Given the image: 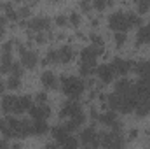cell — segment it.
I'll use <instances>...</instances> for the list:
<instances>
[{
  "instance_id": "cell-37",
  "label": "cell",
  "mask_w": 150,
  "mask_h": 149,
  "mask_svg": "<svg viewBox=\"0 0 150 149\" xmlns=\"http://www.w3.org/2000/svg\"><path fill=\"white\" fill-rule=\"evenodd\" d=\"M16 2H23V0H16Z\"/></svg>"
},
{
  "instance_id": "cell-1",
  "label": "cell",
  "mask_w": 150,
  "mask_h": 149,
  "mask_svg": "<svg viewBox=\"0 0 150 149\" xmlns=\"http://www.w3.org/2000/svg\"><path fill=\"white\" fill-rule=\"evenodd\" d=\"M61 82H63V91L70 98H79L84 93V82H82V79H77V77H61Z\"/></svg>"
},
{
  "instance_id": "cell-23",
  "label": "cell",
  "mask_w": 150,
  "mask_h": 149,
  "mask_svg": "<svg viewBox=\"0 0 150 149\" xmlns=\"http://www.w3.org/2000/svg\"><path fill=\"white\" fill-rule=\"evenodd\" d=\"M45 60H47V63H56V62H59V53L58 51H49Z\"/></svg>"
},
{
  "instance_id": "cell-10",
  "label": "cell",
  "mask_w": 150,
  "mask_h": 149,
  "mask_svg": "<svg viewBox=\"0 0 150 149\" xmlns=\"http://www.w3.org/2000/svg\"><path fill=\"white\" fill-rule=\"evenodd\" d=\"M49 18H33L32 21H30V28L32 30H35V32H40V30H45V28H49Z\"/></svg>"
},
{
  "instance_id": "cell-14",
  "label": "cell",
  "mask_w": 150,
  "mask_h": 149,
  "mask_svg": "<svg viewBox=\"0 0 150 149\" xmlns=\"http://www.w3.org/2000/svg\"><path fill=\"white\" fill-rule=\"evenodd\" d=\"M45 132H47V123H45L44 119H35L33 125H32V133L42 135V133H45Z\"/></svg>"
},
{
  "instance_id": "cell-19",
  "label": "cell",
  "mask_w": 150,
  "mask_h": 149,
  "mask_svg": "<svg viewBox=\"0 0 150 149\" xmlns=\"http://www.w3.org/2000/svg\"><path fill=\"white\" fill-rule=\"evenodd\" d=\"M136 72L142 75V77H149L150 75V62H142V63H138Z\"/></svg>"
},
{
  "instance_id": "cell-35",
  "label": "cell",
  "mask_w": 150,
  "mask_h": 149,
  "mask_svg": "<svg viewBox=\"0 0 150 149\" xmlns=\"http://www.w3.org/2000/svg\"><path fill=\"white\" fill-rule=\"evenodd\" d=\"M5 35V30H4V27H0V39Z\"/></svg>"
},
{
  "instance_id": "cell-3",
  "label": "cell",
  "mask_w": 150,
  "mask_h": 149,
  "mask_svg": "<svg viewBox=\"0 0 150 149\" xmlns=\"http://www.w3.org/2000/svg\"><path fill=\"white\" fill-rule=\"evenodd\" d=\"M101 146H105V148H122L124 142L120 140V137L117 133H108L107 137L101 139Z\"/></svg>"
},
{
  "instance_id": "cell-18",
  "label": "cell",
  "mask_w": 150,
  "mask_h": 149,
  "mask_svg": "<svg viewBox=\"0 0 150 149\" xmlns=\"http://www.w3.org/2000/svg\"><path fill=\"white\" fill-rule=\"evenodd\" d=\"M143 42H150V25L145 28H140L138 32V44H143Z\"/></svg>"
},
{
  "instance_id": "cell-26",
  "label": "cell",
  "mask_w": 150,
  "mask_h": 149,
  "mask_svg": "<svg viewBox=\"0 0 150 149\" xmlns=\"http://www.w3.org/2000/svg\"><path fill=\"white\" fill-rule=\"evenodd\" d=\"M68 21H70V23H72V25H74V27H79V25H80V16H79V14H72V16H70V19H68Z\"/></svg>"
},
{
  "instance_id": "cell-9",
  "label": "cell",
  "mask_w": 150,
  "mask_h": 149,
  "mask_svg": "<svg viewBox=\"0 0 150 149\" xmlns=\"http://www.w3.org/2000/svg\"><path fill=\"white\" fill-rule=\"evenodd\" d=\"M82 142L84 144H91V146H100V142L96 140V133H94V128H86L82 132Z\"/></svg>"
},
{
  "instance_id": "cell-38",
  "label": "cell",
  "mask_w": 150,
  "mask_h": 149,
  "mask_svg": "<svg viewBox=\"0 0 150 149\" xmlns=\"http://www.w3.org/2000/svg\"><path fill=\"white\" fill-rule=\"evenodd\" d=\"M49 2H56V0H49Z\"/></svg>"
},
{
  "instance_id": "cell-15",
  "label": "cell",
  "mask_w": 150,
  "mask_h": 149,
  "mask_svg": "<svg viewBox=\"0 0 150 149\" xmlns=\"http://www.w3.org/2000/svg\"><path fill=\"white\" fill-rule=\"evenodd\" d=\"M42 82H44V86H47V88H56V86H58L56 77H54L52 72H44V74H42Z\"/></svg>"
},
{
  "instance_id": "cell-13",
  "label": "cell",
  "mask_w": 150,
  "mask_h": 149,
  "mask_svg": "<svg viewBox=\"0 0 150 149\" xmlns=\"http://www.w3.org/2000/svg\"><path fill=\"white\" fill-rule=\"evenodd\" d=\"M52 135H54V139L61 144L67 137H70V132L67 130V126H56V128H52Z\"/></svg>"
},
{
  "instance_id": "cell-22",
  "label": "cell",
  "mask_w": 150,
  "mask_h": 149,
  "mask_svg": "<svg viewBox=\"0 0 150 149\" xmlns=\"http://www.w3.org/2000/svg\"><path fill=\"white\" fill-rule=\"evenodd\" d=\"M9 72H11L12 75H18V77H21V74H23V69H21V65H19V63H14V62H12V65H11Z\"/></svg>"
},
{
  "instance_id": "cell-27",
  "label": "cell",
  "mask_w": 150,
  "mask_h": 149,
  "mask_svg": "<svg viewBox=\"0 0 150 149\" xmlns=\"http://www.w3.org/2000/svg\"><path fill=\"white\" fill-rule=\"evenodd\" d=\"M105 7H107V2H105V0H94V9L103 11Z\"/></svg>"
},
{
  "instance_id": "cell-36",
  "label": "cell",
  "mask_w": 150,
  "mask_h": 149,
  "mask_svg": "<svg viewBox=\"0 0 150 149\" xmlns=\"http://www.w3.org/2000/svg\"><path fill=\"white\" fill-rule=\"evenodd\" d=\"M7 146V142H0V148H5Z\"/></svg>"
},
{
  "instance_id": "cell-33",
  "label": "cell",
  "mask_w": 150,
  "mask_h": 149,
  "mask_svg": "<svg viewBox=\"0 0 150 149\" xmlns=\"http://www.w3.org/2000/svg\"><path fill=\"white\" fill-rule=\"evenodd\" d=\"M7 23V16H0V27H5Z\"/></svg>"
},
{
  "instance_id": "cell-21",
  "label": "cell",
  "mask_w": 150,
  "mask_h": 149,
  "mask_svg": "<svg viewBox=\"0 0 150 149\" xmlns=\"http://www.w3.org/2000/svg\"><path fill=\"white\" fill-rule=\"evenodd\" d=\"M19 84H21V81H19L18 75H11L9 81H7V88H9V90H18Z\"/></svg>"
},
{
  "instance_id": "cell-30",
  "label": "cell",
  "mask_w": 150,
  "mask_h": 149,
  "mask_svg": "<svg viewBox=\"0 0 150 149\" xmlns=\"http://www.w3.org/2000/svg\"><path fill=\"white\" fill-rule=\"evenodd\" d=\"M80 7H82V11H84V12H89V11H91V9H89L87 0H82V2H80Z\"/></svg>"
},
{
  "instance_id": "cell-7",
  "label": "cell",
  "mask_w": 150,
  "mask_h": 149,
  "mask_svg": "<svg viewBox=\"0 0 150 149\" xmlns=\"http://www.w3.org/2000/svg\"><path fill=\"white\" fill-rule=\"evenodd\" d=\"M30 114H32V117L33 119H45L49 114H51V111H49V107L47 105H35V107H32L30 109Z\"/></svg>"
},
{
  "instance_id": "cell-11",
  "label": "cell",
  "mask_w": 150,
  "mask_h": 149,
  "mask_svg": "<svg viewBox=\"0 0 150 149\" xmlns=\"http://www.w3.org/2000/svg\"><path fill=\"white\" fill-rule=\"evenodd\" d=\"M32 107V98L30 97H21V98H16V104H14V112H25L26 109Z\"/></svg>"
},
{
  "instance_id": "cell-29",
  "label": "cell",
  "mask_w": 150,
  "mask_h": 149,
  "mask_svg": "<svg viewBox=\"0 0 150 149\" xmlns=\"http://www.w3.org/2000/svg\"><path fill=\"white\" fill-rule=\"evenodd\" d=\"M19 16H21V18H28V16H30V9H28V7L19 9Z\"/></svg>"
},
{
  "instance_id": "cell-32",
  "label": "cell",
  "mask_w": 150,
  "mask_h": 149,
  "mask_svg": "<svg viewBox=\"0 0 150 149\" xmlns=\"http://www.w3.org/2000/svg\"><path fill=\"white\" fill-rule=\"evenodd\" d=\"M35 40H37L38 44H42V42H45V39H44V34H38V35H37V39H35Z\"/></svg>"
},
{
  "instance_id": "cell-31",
  "label": "cell",
  "mask_w": 150,
  "mask_h": 149,
  "mask_svg": "<svg viewBox=\"0 0 150 149\" xmlns=\"http://www.w3.org/2000/svg\"><path fill=\"white\" fill-rule=\"evenodd\" d=\"M11 47H12V42H7V44H4L2 51H4V53H7V54H11Z\"/></svg>"
},
{
  "instance_id": "cell-24",
  "label": "cell",
  "mask_w": 150,
  "mask_h": 149,
  "mask_svg": "<svg viewBox=\"0 0 150 149\" xmlns=\"http://www.w3.org/2000/svg\"><path fill=\"white\" fill-rule=\"evenodd\" d=\"M77 144H79V142L75 140L74 137H67V139L61 142V146H65V148H77Z\"/></svg>"
},
{
  "instance_id": "cell-17",
  "label": "cell",
  "mask_w": 150,
  "mask_h": 149,
  "mask_svg": "<svg viewBox=\"0 0 150 149\" xmlns=\"http://www.w3.org/2000/svg\"><path fill=\"white\" fill-rule=\"evenodd\" d=\"M14 104H16V97H5V98L2 100V109L5 112L14 111Z\"/></svg>"
},
{
  "instance_id": "cell-28",
  "label": "cell",
  "mask_w": 150,
  "mask_h": 149,
  "mask_svg": "<svg viewBox=\"0 0 150 149\" xmlns=\"http://www.w3.org/2000/svg\"><path fill=\"white\" fill-rule=\"evenodd\" d=\"M67 23H68V19H67L65 16H58V18H56V25H58V27H65Z\"/></svg>"
},
{
  "instance_id": "cell-4",
  "label": "cell",
  "mask_w": 150,
  "mask_h": 149,
  "mask_svg": "<svg viewBox=\"0 0 150 149\" xmlns=\"http://www.w3.org/2000/svg\"><path fill=\"white\" fill-rule=\"evenodd\" d=\"M131 62H126V60H120V58H115L112 63L113 70H115V74H120V75H126L129 72V69H131Z\"/></svg>"
},
{
  "instance_id": "cell-2",
  "label": "cell",
  "mask_w": 150,
  "mask_h": 149,
  "mask_svg": "<svg viewBox=\"0 0 150 149\" xmlns=\"http://www.w3.org/2000/svg\"><path fill=\"white\" fill-rule=\"evenodd\" d=\"M108 23H110V28L115 30V32H124V30L129 28V27H127V16L122 14V12H115V14H112L110 19H108Z\"/></svg>"
},
{
  "instance_id": "cell-34",
  "label": "cell",
  "mask_w": 150,
  "mask_h": 149,
  "mask_svg": "<svg viewBox=\"0 0 150 149\" xmlns=\"http://www.w3.org/2000/svg\"><path fill=\"white\" fill-rule=\"evenodd\" d=\"M37 100L38 102H45V93H40V95L37 97Z\"/></svg>"
},
{
  "instance_id": "cell-6",
  "label": "cell",
  "mask_w": 150,
  "mask_h": 149,
  "mask_svg": "<svg viewBox=\"0 0 150 149\" xmlns=\"http://www.w3.org/2000/svg\"><path fill=\"white\" fill-rule=\"evenodd\" d=\"M37 62H38V58L33 51H25V53L21 54V65H25V67H28V69H33V67L37 65Z\"/></svg>"
},
{
  "instance_id": "cell-5",
  "label": "cell",
  "mask_w": 150,
  "mask_h": 149,
  "mask_svg": "<svg viewBox=\"0 0 150 149\" xmlns=\"http://www.w3.org/2000/svg\"><path fill=\"white\" fill-rule=\"evenodd\" d=\"M98 75L103 82H110L115 75V70H113L112 65H100L98 67Z\"/></svg>"
},
{
  "instance_id": "cell-8",
  "label": "cell",
  "mask_w": 150,
  "mask_h": 149,
  "mask_svg": "<svg viewBox=\"0 0 150 149\" xmlns=\"http://www.w3.org/2000/svg\"><path fill=\"white\" fill-rule=\"evenodd\" d=\"M77 112H80V105H79V102L75 98H72V100H68L65 104V107L61 111V116H75Z\"/></svg>"
},
{
  "instance_id": "cell-20",
  "label": "cell",
  "mask_w": 150,
  "mask_h": 149,
  "mask_svg": "<svg viewBox=\"0 0 150 149\" xmlns=\"http://www.w3.org/2000/svg\"><path fill=\"white\" fill-rule=\"evenodd\" d=\"M142 25V18L136 14H127V27H140Z\"/></svg>"
},
{
  "instance_id": "cell-25",
  "label": "cell",
  "mask_w": 150,
  "mask_h": 149,
  "mask_svg": "<svg viewBox=\"0 0 150 149\" xmlns=\"http://www.w3.org/2000/svg\"><path fill=\"white\" fill-rule=\"evenodd\" d=\"M124 40H126V34H124V32H117V34H115V44H117V46H122Z\"/></svg>"
},
{
  "instance_id": "cell-12",
  "label": "cell",
  "mask_w": 150,
  "mask_h": 149,
  "mask_svg": "<svg viewBox=\"0 0 150 149\" xmlns=\"http://www.w3.org/2000/svg\"><path fill=\"white\" fill-rule=\"evenodd\" d=\"M58 53H59V62H61V63H68V62L74 58V49H72L70 46H63Z\"/></svg>"
},
{
  "instance_id": "cell-16",
  "label": "cell",
  "mask_w": 150,
  "mask_h": 149,
  "mask_svg": "<svg viewBox=\"0 0 150 149\" xmlns=\"http://www.w3.org/2000/svg\"><path fill=\"white\" fill-rule=\"evenodd\" d=\"M101 123L103 125H112V126H119V123H117V114L113 111L107 112V114H103L101 116Z\"/></svg>"
}]
</instances>
